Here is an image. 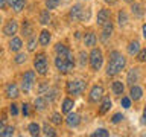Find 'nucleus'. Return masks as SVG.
Masks as SVG:
<instances>
[{
	"mask_svg": "<svg viewBox=\"0 0 146 137\" xmlns=\"http://www.w3.org/2000/svg\"><path fill=\"white\" fill-rule=\"evenodd\" d=\"M41 134L46 136V137H56L58 132H56V130H55L52 125H49V123H44V125L41 126Z\"/></svg>",
	"mask_w": 146,
	"mask_h": 137,
	"instance_id": "nucleus-23",
	"label": "nucleus"
},
{
	"mask_svg": "<svg viewBox=\"0 0 146 137\" xmlns=\"http://www.w3.org/2000/svg\"><path fill=\"white\" fill-rule=\"evenodd\" d=\"M2 21H3V18H2V15H0V25H2Z\"/></svg>",
	"mask_w": 146,
	"mask_h": 137,
	"instance_id": "nucleus-54",
	"label": "nucleus"
},
{
	"mask_svg": "<svg viewBox=\"0 0 146 137\" xmlns=\"http://www.w3.org/2000/svg\"><path fill=\"white\" fill-rule=\"evenodd\" d=\"M120 104H122V107L123 108H129L131 107V98L129 96H122V100H120Z\"/></svg>",
	"mask_w": 146,
	"mask_h": 137,
	"instance_id": "nucleus-43",
	"label": "nucleus"
},
{
	"mask_svg": "<svg viewBox=\"0 0 146 137\" xmlns=\"http://www.w3.org/2000/svg\"><path fill=\"white\" fill-rule=\"evenodd\" d=\"M55 67H56V70L61 73V75H67V73H70L73 68H75V64L68 63L66 57H62V55H56L55 57Z\"/></svg>",
	"mask_w": 146,
	"mask_h": 137,
	"instance_id": "nucleus-5",
	"label": "nucleus"
},
{
	"mask_svg": "<svg viewBox=\"0 0 146 137\" xmlns=\"http://www.w3.org/2000/svg\"><path fill=\"white\" fill-rule=\"evenodd\" d=\"M59 3H61V0H46V9L53 11L59 6Z\"/></svg>",
	"mask_w": 146,
	"mask_h": 137,
	"instance_id": "nucleus-36",
	"label": "nucleus"
},
{
	"mask_svg": "<svg viewBox=\"0 0 146 137\" xmlns=\"http://www.w3.org/2000/svg\"><path fill=\"white\" fill-rule=\"evenodd\" d=\"M96 41H98V38H96L94 32H87V34L84 35V44H85V47H94Z\"/></svg>",
	"mask_w": 146,
	"mask_h": 137,
	"instance_id": "nucleus-22",
	"label": "nucleus"
},
{
	"mask_svg": "<svg viewBox=\"0 0 146 137\" xmlns=\"http://www.w3.org/2000/svg\"><path fill=\"white\" fill-rule=\"evenodd\" d=\"M2 53H3V50H2V49H0V57H2Z\"/></svg>",
	"mask_w": 146,
	"mask_h": 137,
	"instance_id": "nucleus-55",
	"label": "nucleus"
},
{
	"mask_svg": "<svg viewBox=\"0 0 146 137\" xmlns=\"http://www.w3.org/2000/svg\"><path fill=\"white\" fill-rule=\"evenodd\" d=\"M125 2H126V3H132V0H125Z\"/></svg>",
	"mask_w": 146,
	"mask_h": 137,
	"instance_id": "nucleus-53",
	"label": "nucleus"
},
{
	"mask_svg": "<svg viewBox=\"0 0 146 137\" xmlns=\"http://www.w3.org/2000/svg\"><path fill=\"white\" fill-rule=\"evenodd\" d=\"M141 47H140V43L137 40H132L129 44H128V53L131 55V57H134V55H137V52H139Z\"/></svg>",
	"mask_w": 146,
	"mask_h": 137,
	"instance_id": "nucleus-29",
	"label": "nucleus"
},
{
	"mask_svg": "<svg viewBox=\"0 0 146 137\" xmlns=\"http://www.w3.org/2000/svg\"><path fill=\"white\" fill-rule=\"evenodd\" d=\"M141 96H143V90H141V87H139L137 84L131 85V88H129V98H131V100H139V99H141Z\"/></svg>",
	"mask_w": 146,
	"mask_h": 137,
	"instance_id": "nucleus-20",
	"label": "nucleus"
},
{
	"mask_svg": "<svg viewBox=\"0 0 146 137\" xmlns=\"http://www.w3.org/2000/svg\"><path fill=\"white\" fill-rule=\"evenodd\" d=\"M135 59H137L139 63H146V47L140 49L139 52H137V55H135Z\"/></svg>",
	"mask_w": 146,
	"mask_h": 137,
	"instance_id": "nucleus-39",
	"label": "nucleus"
},
{
	"mask_svg": "<svg viewBox=\"0 0 146 137\" xmlns=\"http://www.w3.org/2000/svg\"><path fill=\"white\" fill-rule=\"evenodd\" d=\"M73 107H75V100L72 98H66L61 104V113H64V114L70 113V111H73Z\"/></svg>",
	"mask_w": 146,
	"mask_h": 137,
	"instance_id": "nucleus-21",
	"label": "nucleus"
},
{
	"mask_svg": "<svg viewBox=\"0 0 146 137\" xmlns=\"http://www.w3.org/2000/svg\"><path fill=\"white\" fill-rule=\"evenodd\" d=\"M141 32H143V38L146 40V23H145L143 26H141Z\"/></svg>",
	"mask_w": 146,
	"mask_h": 137,
	"instance_id": "nucleus-50",
	"label": "nucleus"
},
{
	"mask_svg": "<svg viewBox=\"0 0 146 137\" xmlns=\"http://www.w3.org/2000/svg\"><path fill=\"white\" fill-rule=\"evenodd\" d=\"M18 113H20L18 105L15 102H12L11 105H9V114H11V116H18Z\"/></svg>",
	"mask_w": 146,
	"mask_h": 137,
	"instance_id": "nucleus-41",
	"label": "nucleus"
},
{
	"mask_svg": "<svg viewBox=\"0 0 146 137\" xmlns=\"http://www.w3.org/2000/svg\"><path fill=\"white\" fill-rule=\"evenodd\" d=\"M18 32V21L15 20V18H9V20H6V23H5L3 26V35L5 37H14Z\"/></svg>",
	"mask_w": 146,
	"mask_h": 137,
	"instance_id": "nucleus-7",
	"label": "nucleus"
},
{
	"mask_svg": "<svg viewBox=\"0 0 146 137\" xmlns=\"http://www.w3.org/2000/svg\"><path fill=\"white\" fill-rule=\"evenodd\" d=\"M31 104H27V102H25V104H23L21 105V114H23V116H25V117H29L31 116V114H32V111H31Z\"/></svg>",
	"mask_w": 146,
	"mask_h": 137,
	"instance_id": "nucleus-40",
	"label": "nucleus"
},
{
	"mask_svg": "<svg viewBox=\"0 0 146 137\" xmlns=\"http://www.w3.org/2000/svg\"><path fill=\"white\" fill-rule=\"evenodd\" d=\"M36 46H38V38L36 37H29L27 38V43H26V49H27V52H35L36 50Z\"/></svg>",
	"mask_w": 146,
	"mask_h": 137,
	"instance_id": "nucleus-28",
	"label": "nucleus"
},
{
	"mask_svg": "<svg viewBox=\"0 0 146 137\" xmlns=\"http://www.w3.org/2000/svg\"><path fill=\"white\" fill-rule=\"evenodd\" d=\"M6 2H8V6H9V8H11V6H12V5H14V3H15V2H17V0H6Z\"/></svg>",
	"mask_w": 146,
	"mask_h": 137,
	"instance_id": "nucleus-52",
	"label": "nucleus"
},
{
	"mask_svg": "<svg viewBox=\"0 0 146 137\" xmlns=\"http://www.w3.org/2000/svg\"><path fill=\"white\" fill-rule=\"evenodd\" d=\"M125 67H126V58L123 57L119 50H113V52L110 53V61L107 64V75L108 76H116Z\"/></svg>",
	"mask_w": 146,
	"mask_h": 137,
	"instance_id": "nucleus-1",
	"label": "nucleus"
},
{
	"mask_svg": "<svg viewBox=\"0 0 146 137\" xmlns=\"http://www.w3.org/2000/svg\"><path fill=\"white\" fill-rule=\"evenodd\" d=\"M5 128H6V120H0V136H3Z\"/></svg>",
	"mask_w": 146,
	"mask_h": 137,
	"instance_id": "nucleus-47",
	"label": "nucleus"
},
{
	"mask_svg": "<svg viewBox=\"0 0 146 137\" xmlns=\"http://www.w3.org/2000/svg\"><path fill=\"white\" fill-rule=\"evenodd\" d=\"M44 94H46V99H47L49 102H53V100L58 98V88H50V87H49L47 91H46Z\"/></svg>",
	"mask_w": 146,
	"mask_h": 137,
	"instance_id": "nucleus-31",
	"label": "nucleus"
},
{
	"mask_svg": "<svg viewBox=\"0 0 146 137\" xmlns=\"http://www.w3.org/2000/svg\"><path fill=\"white\" fill-rule=\"evenodd\" d=\"M8 49L11 50L12 53L20 52V50L23 49V41H21L20 37H17V35L11 37V40H9V43H8Z\"/></svg>",
	"mask_w": 146,
	"mask_h": 137,
	"instance_id": "nucleus-12",
	"label": "nucleus"
},
{
	"mask_svg": "<svg viewBox=\"0 0 146 137\" xmlns=\"http://www.w3.org/2000/svg\"><path fill=\"white\" fill-rule=\"evenodd\" d=\"M93 137H108L110 136V131H107L105 128H98L94 132H91Z\"/></svg>",
	"mask_w": 146,
	"mask_h": 137,
	"instance_id": "nucleus-38",
	"label": "nucleus"
},
{
	"mask_svg": "<svg viewBox=\"0 0 146 137\" xmlns=\"http://www.w3.org/2000/svg\"><path fill=\"white\" fill-rule=\"evenodd\" d=\"M50 40H52V34H50V31L43 29V31L40 32V35H38V44L40 46L47 47V46L50 44Z\"/></svg>",
	"mask_w": 146,
	"mask_h": 137,
	"instance_id": "nucleus-14",
	"label": "nucleus"
},
{
	"mask_svg": "<svg viewBox=\"0 0 146 137\" xmlns=\"http://www.w3.org/2000/svg\"><path fill=\"white\" fill-rule=\"evenodd\" d=\"M26 59H27V55H26L25 52H21V50H20V52H17L15 58H14V63L20 66V64H25V63H26Z\"/></svg>",
	"mask_w": 146,
	"mask_h": 137,
	"instance_id": "nucleus-33",
	"label": "nucleus"
},
{
	"mask_svg": "<svg viewBox=\"0 0 146 137\" xmlns=\"http://www.w3.org/2000/svg\"><path fill=\"white\" fill-rule=\"evenodd\" d=\"M117 21H119V26H120V27H125V26H126L128 15H126L125 11H119V14H117Z\"/></svg>",
	"mask_w": 146,
	"mask_h": 137,
	"instance_id": "nucleus-32",
	"label": "nucleus"
},
{
	"mask_svg": "<svg viewBox=\"0 0 146 137\" xmlns=\"http://www.w3.org/2000/svg\"><path fill=\"white\" fill-rule=\"evenodd\" d=\"M50 122L53 123V125H62V122H64V119L61 116V113H53L52 116H50Z\"/></svg>",
	"mask_w": 146,
	"mask_h": 137,
	"instance_id": "nucleus-34",
	"label": "nucleus"
},
{
	"mask_svg": "<svg viewBox=\"0 0 146 137\" xmlns=\"http://www.w3.org/2000/svg\"><path fill=\"white\" fill-rule=\"evenodd\" d=\"M140 79V68L137 67H132L129 72H128V76H126V82L129 85H134L135 82H139Z\"/></svg>",
	"mask_w": 146,
	"mask_h": 137,
	"instance_id": "nucleus-17",
	"label": "nucleus"
},
{
	"mask_svg": "<svg viewBox=\"0 0 146 137\" xmlns=\"http://www.w3.org/2000/svg\"><path fill=\"white\" fill-rule=\"evenodd\" d=\"M25 6H26V0H17L11 8L14 9V12H21L25 9Z\"/></svg>",
	"mask_w": 146,
	"mask_h": 137,
	"instance_id": "nucleus-35",
	"label": "nucleus"
},
{
	"mask_svg": "<svg viewBox=\"0 0 146 137\" xmlns=\"http://www.w3.org/2000/svg\"><path fill=\"white\" fill-rule=\"evenodd\" d=\"M87 63H88V53H87L85 50H81V52H79V66L85 67Z\"/></svg>",
	"mask_w": 146,
	"mask_h": 137,
	"instance_id": "nucleus-37",
	"label": "nucleus"
},
{
	"mask_svg": "<svg viewBox=\"0 0 146 137\" xmlns=\"http://www.w3.org/2000/svg\"><path fill=\"white\" fill-rule=\"evenodd\" d=\"M14 131H15V128H14V126H9V125H6V128H5V131H3V137L14 136Z\"/></svg>",
	"mask_w": 146,
	"mask_h": 137,
	"instance_id": "nucleus-44",
	"label": "nucleus"
},
{
	"mask_svg": "<svg viewBox=\"0 0 146 137\" xmlns=\"http://www.w3.org/2000/svg\"><path fill=\"white\" fill-rule=\"evenodd\" d=\"M111 88H113V93L116 96H122L123 91H125V84H123L122 81H114L113 85H111Z\"/></svg>",
	"mask_w": 146,
	"mask_h": 137,
	"instance_id": "nucleus-26",
	"label": "nucleus"
},
{
	"mask_svg": "<svg viewBox=\"0 0 146 137\" xmlns=\"http://www.w3.org/2000/svg\"><path fill=\"white\" fill-rule=\"evenodd\" d=\"M27 131H29V134L32 137H36V136L41 134V126L36 122H31L29 125H27Z\"/></svg>",
	"mask_w": 146,
	"mask_h": 137,
	"instance_id": "nucleus-27",
	"label": "nucleus"
},
{
	"mask_svg": "<svg viewBox=\"0 0 146 137\" xmlns=\"http://www.w3.org/2000/svg\"><path fill=\"white\" fill-rule=\"evenodd\" d=\"M50 20H52V15H50V11L49 9H43V11L40 12V15H38V21H40V25H49Z\"/></svg>",
	"mask_w": 146,
	"mask_h": 137,
	"instance_id": "nucleus-24",
	"label": "nucleus"
},
{
	"mask_svg": "<svg viewBox=\"0 0 146 137\" xmlns=\"http://www.w3.org/2000/svg\"><path fill=\"white\" fill-rule=\"evenodd\" d=\"M141 125H146V105L143 110V116H141Z\"/></svg>",
	"mask_w": 146,
	"mask_h": 137,
	"instance_id": "nucleus-49",
	"label": "nucleus"
},
{
	"mask_svg": "<svg viewBox=\"0 0 146 137\" xmlns=\"http://www.w3.org/2000/svg\"><path fill=\"white\" fill-rule=\"evenodd\" d=\"M131 12H132V15L137 17V18H141L145 15V9L140 3H131Z\"/></svg>",
	"mask_w": 146,
	"mask_h": 137,
	"instance_id": "nucleus-25",
	"label": "nucleus"
},
{
	"mask_svg": "<svg viewBox=\"0 0 146 137\" xmlns=\"http://www.w3.org/2000/svg\"><path fill=\"white\" fill-rule=\"evenodd\" d=\"M108 20H111V14H110L108 9H100L98 12V17H96V23H98V26H102L105 25Z\"/></svg>",
	"mask_w": 146,
	"mask_h": 137,
	"instance_id": "nucleus-18",
	"label": "nucleus"
},
{
	"mask_svg": "<svg viewBox=\"0 0 146 137\" xmlns=\"http://www.w3.org/2000/svg\"><path fill=\"white\" fill-rule=\"evenodd\" d=\"M34 68L40 76H46L49 73V59L44 52H38L34 57Z\"/></svg>",
	"mask_w": 146,
	"mask_h": 137,
	"instance_id": "nucleus-2",
	"label": "nucleus"
},
{
	"mask_svg": "<svg viewBox=\"0 0 146 137\" xmlns=\"http://www.w3.org/2000/svg\"><path fill=\"white\" fill-rule=\"evenodd\" d=\"M104 98V87L100 84H96L91 87L90 93H88V100L91 104H98L100 99Z\"/></svg>",
	"mask_w": 146,
	"mask_h": 137,
	"instance_id": "nucleus-8",
	"label": "nucleus"
},
{
	"mask_svg": "<svg viewBox=\"0 0 146 137\" xmlns=\"http://www.w3.org/2000/svg\"><path fill=\"white\" fill-rule=\"evenodd\" d=\"M47 105H49V100L46 99V96H38L35 100H34V110L35 111H44L46 108H47Z\"/></svg>",
	"mask_w": 146,
	"mask_h": 137,
	"instance_id": "nucleus-16",
	"label": "nucleus"
},
{
	"mask_svg": "<svg viewBox=\"0 0 146 137\" xmlns=\"http://www.w3.org/2000/svg\"><path fill=\"white\" fill-rule=\"evenodd\" d=\"M66 125L68 128H78L81 125V116L75 111H70L67 113V117H66Z\"/></svg>",
	"mask_w": 146,
	"mask_h": 137,
	"instance_id": "nucleus-11",
	"label": "nucleus"
},
{
	"mask_svg": "<svg viewBox=\"0 0 146 137\" xmlns=\"http://www.w3.org/2000/svg\"><path fill=\"white\" fill-rule=\"evenodd\" d=\"M6 8H8V2L6 0H0V9H2V11H6Z\"/></svg>",
	"mask_w": 146,
	"mask_h": 137,
	"instance_id": "nucleus-48",
	"label": "nucleus"
},
{
	"mask_svg": "<svg viewBox=\"0 0 146 137\" xmlns=\"http://www.w3.org/2000/svg\"><path fill=\"white\" fill-rule=\"evenodd\" d=\"M47 88H49V82H46V81H44L43 84L40 85V88H38V93H40V94H44L46 91H47Z\"/></svg>",
	"mask_w": 146,
	"mask_h": 137,
	"instance_id": "nucleus-46",
	"label": "nucleus"
},
{
	"mask_svg": "<svg viewBox=\"0 0 146 137\" xmlns=\"http://www.w3.org/2000/svg\"><path fill=\"white\" fill-rule=\"evenodd\" d=\"M82 9H84V6H82L81 3L73 5V6L70 8V12H68V17H70V20H73V21H79L81 14H82Z\"/></svg>",
	"mask_w": 146,
	"mask_h": 137,
	"instance_id": "nucleus-13",
	"label": "nucleus"
},
{
	"mask_svg": "<svg viewBox=\"0 0 146 137\" xmlns=\"http://www.w3.org/2000/svg\"><path fill=\"white\" fill-rule=\"evenodd\" d=\"M32 34H34V25H32L31 20H23L21 23V35L25 37V38H29V37H32Z\"/></svg>",
	"mask_w": 146,
	"mask_h": 137,
	"instance_id": "nucleus-15",
	"label": "nucleus"
},
{
	"mask_svg": "<svg viewBox=\"0 0 146 137\" xmlns=\"http://www.w3.org/2000/svg\"><path fill=\"white\" fill-rule=\"evenodd\" d=\"M100 27H102V32H100V40H102L104 43H107V41L111 38V35H113L114 25H113L111 20H108L107 23H105V25H102Z\"/></svg>",
	"mask_w": 146,
	"mask_h": 137,
	"instance_id": "nucleus-10",
	"label": "nucleus"
},
{
	"mask_svg": "<svg viewBox=\"0 0 146 137\" xmlns=\"http://www.w3.org/2000/svg\"><path fill=\"white\" fill-rule=\"evenodd\" d=\"M88 63H90V67L93 72L100 70V67H102V64H104V53L99 47L91 49V52L88 53Z\"/></svg>",
	"mask_w": 146,
	"mask_h": 137,
	"instance_id": "nucleus-4",
	"label": "nucleus"
},
{
	"mask_svg": "<svg viewBox=\"0 0 146 137\" xmlns=\"http://www.w3.org/2000/svg\"><path fill=\"white\" fill-rule=\"evenodd\" d=\"M105 3H108V5H116L117 3V0H104Z\"/></svg>",
	"mask_w": 146,
	"mask_h": 137,
	"instance_id": "nucleus-51",
	"label": "nucleus"
},
{
	"mask_svg": "<svg viewBox=\"0 0 146 137\" xmlns=\"http://www.w3.org/2000/svg\"><path fill=\"white\" fill-rule=\"evenodd\" d=\"M35 84V70H27L21 78V90L25 93H29Z\"/></svg>",
	"mask_w": 146,
	"mask_h": 137,
	"instance_id": "nucleus-6",
	"label": "nucleus"
},
{
	"mask_svg": "<svg viewBox=\"0 0 146 137\" xmlns=\"http://www.w3.org/2000/svg\"><path fill=\"white\" fill-rule=\"evenodd\" d=\"M68 49L66 44H62V43H58L56 46H55V53L56 55H62V57H66V55L68 53Z\"/></svg>",
	"mask_w": 146,
	"mask_h": 137,
	"instance_id": "nucleus-30",
	"label": "nucleus"
},
{
	"mask_svg": "<svg viewBox=\"0 0 146 137\" xmlns=\"http://www.w3.org/2000/svg\"><path fill=\"white\" fill-rule=\"evenodd\" d=\"M113 107V102L111 99L108 98V96H104L102 99H100V107H99V114L100 116H104V114H107L110 111V108Z\"/></svg>",
	"mask_w": 146,
	"mask_h": 137,
	"instance_id": "nucleus-19",
	"label": "nucleus"
},
{
	"mask_svg": "<svg viewBox=\"0 0 146 137\" xmlns=\"http://www.w3.org/2000/svg\"><path fill=\"white\" fill-rule=\"evenodd\" d=\"M5 94H6L8 99L15 100L18 96H20V87L17 85V82H9L5 87Z\"/></svg>",
	"mask_w": 146,
	"mask_h": 137,
	"instance_id": "nucleus-9",
	"label": "nucleus"
},
{
	"mask_svg": "<svg viewBox=\"0 0 146 137\" xmlns=\"http://www.w3.org/2000/svg\"><path fill=\"white\" fill-rule=\"evenodd\" d=\"M87 88V82L82 79H70L66 82V93L70 96H81Z\"/></svg>",
	"mask_w": 146,
	"mask_h": 137,
	"instance_id": "nucleus-3",
	"label": "nucleus"
},
{
	"mask_svg": "<svg viewBox=\"0 0 146 137\" xmlns=\"http://www.w3.org/2000/svg\"><path fill=\"white\" fill-rule=\"evenodd\" d=\"M0 107H2V99H0Z\"/></svg>",
	"mask_w": 146,
	"mask_h": 137,
	"instance_id": "nucleus-56",
	"label": "nucleus"
},
{
	"mask_svg": "<svg viewBox=\"0 0 146 137\" xmlns=\"http://www.w3.org/2000/svg\"><path fill=\"white\" fill-rule=\"evenodd\" d=\"M123 119H125V116H123L122 113H116V114H114V116H113L111 122H113V123H119V122H122Z\"/></svg>",
	"mask_w": 146,
	"mask_h": 137,
	"instance_id": "nucleus-45",
	"label": "nucleus"
},
{
	"mask_svg": "<svg viewBox=\"0 0 146 137\" xmlns=\"http://www.w3.org/2000/svg\"><path fill=\"white\" fill-rule=\"evenodd\" d=\"M90 15H91V11H90V9H82V14H81L79 21H88Z\"/></svg>",
	"mask_w": 146,
	"mask_h": 137,
	"instance_id": "nucleus-42",
	"label": "nucleus"
}]
</instances>
